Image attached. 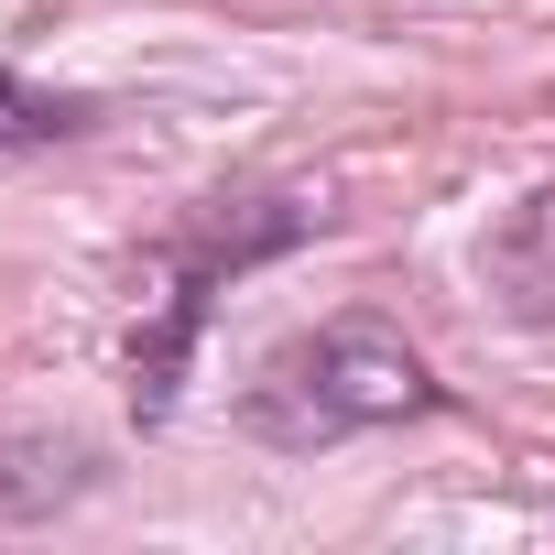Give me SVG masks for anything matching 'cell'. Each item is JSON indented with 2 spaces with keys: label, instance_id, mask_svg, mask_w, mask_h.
<instances>
[{
  "label": "cell",
  "instance_id": "obj_2",
  "mask_svg": "<svg viewBox=\"0 0 555 555\" xmlns=\"http://www.w3.org/2000/svg\"><path fill=\"white\" fill-rule=\"evenodd\" d=\"M317 229H327V207H317V196H284V185H261V196H207V207L175 218V240H164V317L131 338V414H142V425L175 414L185 360H196V338H207V306L240 284V272L306 250Z\"/></svg>",
  "mask_w": 555,
  "mask_h": 555
},
{
  "label": "cell",
  "instance_id": "obj_5",
  "mask_svg": "<svg viewBox=\"0 0 555 555\" xmlns=\"http://www.w3.org/2000/svg\"><path fill=\"white\" fill-rule=\"evenodd\" d=\"M99 131V99H55V88H23L0 66V153H44V142H77Z\"/></svg>",
  "mask_w": 555,
  "mask_h": 555
},
{
  "label": "cell",
  "instance_id": "obj_3",
  "mask_svg": "<svg viewBox=\"0 0 555 555\" xmlns=\"http://www.w3.org/2000/svg\"><path fill=\"white\" fill-rule=\"evenodd\" d=\"M109 490V447L77 425H12L0 436V522H55Z\"/></svg>",
  "mask_w": 555,
  "mask_h": 555
},
{
  "label": "cell",
  "instance_id": "obj_1",
  "mask_svg": "<svg viewBox=\"0 0 555 555\" xmlns=\"http://www.w3.org/2000/svg\"><path fill=\"white\" fill-rule=\"evenodd\" d=\"M447 382L425 371V349L382 317H327L284 349H261V371L240 382V436L272 447V457H327L349 436H382V425H414L436 414Z\"/></svg>",
  "mask_w": 555,
  "mask_h": 555
},
{
  "label": "cell",
  "instance_id": "obj_4",
  "mask_svg": "<svg viewBox=\"0 0 555 555\" xmlns=\"http://www.w3.org/2000/svg\"><path fill=\"white\" fill-rule=\"evenodd\" d=\"M479 284L512 327H555V185L522 196L490 240H479Z\"/></svg>",
  "mask_w": 555,
  "mask_h": 555
}]
</instances>
